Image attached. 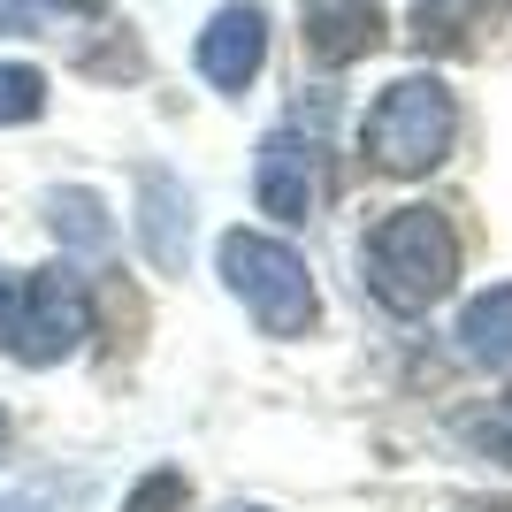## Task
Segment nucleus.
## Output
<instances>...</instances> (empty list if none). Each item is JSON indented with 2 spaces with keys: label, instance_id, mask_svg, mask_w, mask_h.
<instances>
[{
  "label": "nucleus",
  "instance_id": "3",
  "mask_svg": "<svg viewBox=\"0 0 512 512\" xmlns=\"http://www.w3.org/2000/svg\"><path fill=\"white\" fill-rule=\"evenodd\" d=\"M85 329H92V299L69 268H39V276L0 268V352L54 367L85 344Z\"/></svg>",
  "mask_w": 512,
  "mask_h": 512
},
{
  "label": "nucleus",
  "instance_id": "11",
  "mask_svg": "<svg viewBox=\"0 0 512 512\" xmlns=\"http://www.w3.org/2000/svg\"><path fill=\"white\" fill-rule=\"evenodd\" d=\"M46 222H54V237H69V245H85V253H100L107 245V214L92 192H54L46 199Z\"/></svg>",
  "mask_w": 512,
  "mask_h": 512
},
{
  "label": "nucleus",
  "instance_id": "5",
  "mask_svg": "<svg viewBox=\"0 0 512 512\" xmlns=\"http://www.w3.org/2000/svg\"><path fill=\"white\" fill-rule=\"evenodd\" d=\"M253 192L276 222H306L321 207V138L314 130H268L260 138V161H253Z\"/></svg>",
  "mask_w": 512,
  "mask_h": 512
},
{
  "label": "nucleus",
  "instance_id": "15",
  "mask_svg": "<svg viewBox=\"0 0 512 512\" xmlns=\"http://www.w3.org/2000/svg\"><path fill=\"white\" fill-rule=\"evenodd\" d=\"M467 512H512V497H474Z\"/></svg>",
  "mask_w": 512,
  "mask_h": 512
},
{
  "label": "nucleus",
  "instance_id": "13",
  "mask_svg": "<svg viewBox=\"0 0 512 512\" xmlns=\"http://www.w3.org/2000/svg\"><path fill=\"white\" fill-rule=\"evenodd\" d=\"M62 16H100V0H0V31H46Z\"/></svg>",
  "mask_w": 512,
  "mask_h": 512
},
{
  "label": "nucleus",
  "instance_id": "2",
  "mask_svg": "<svg viewBox=\"0 0 512 512\" xmlns=\"http://www.w3.org/2000/svg\"><path fill=\"white\" fill-rule=\"evenodd\" d=\"M367 161L383 176H428L459 146V100L444 77H398L383 100L367 107Z\"/></svg>",
  "mask_w": 512,
  "mask_h": 512
},
{
  "label": "nucleus",
  "instance_id": "7",
  "mask_svg": "<svg viewBox=\"0 0 512 512\" xmlns=\"http://www.w3.org/2000/svg\"><path fill=\"white\" fill-rule=\"evenodd\" d=\"M367 46H383V0H306V54L321 69L360 62Z\"/></svg>",
  "mask_w": 512,
  "mask_h": 512
},
{
  "label": "nucleus",
  "instance_id": "8",
  "mask_svg": "<svg viewBox=\"0 0 512 512\" xmlns=\"http://www.w3.org/2000/svg\"><path fill=\"white\" fill-rule=\"evenodd\" d=\"M138 237H146V253L161 268H184V230H192V214H184V192H176L169 176H146L138 184Z\"/></svg>",
  "mask_w": 512,
  "mask_h": 512
},
{
  "label": "nucleus",
  "instance_id": "16",
  "mask_svg": "<svg viewBox=\"0 0 512 512\" xmlns=\"http://www.w3.org/2000/svg\"><path fill=\"white\" fill-rule=\"evenodd\" d=\"M237 512H268V505H237Z\"/></svg>",
  "mask_w": 512,
  "mask_h": 512
},
{
  "label": "nucleus",
  "instance_id": "4",
  "mask_svg": "<svg viewBox=\"0 0 512 512\" xmlns=\"http://www.w3.org/2000/svg\"><path fill=\"white\" fill-rule=\"evenodd\" d=\"M222 276H230V291L245 299V314L268 337H306L314 329V276H306V260L283 237L230 230L222 237Z\"/></svg>",
  "mask_w": 512,
  "mask_h": 512
},
{
  "label": "nucleus",
  "instance_id": "14",
  "mask_svg": "<svg viewBox=\"0 0 512 512\" xmlns=\"http://www.w3.org/2000/svg\"><path fill=\"white\" fill-rule=\"evenodd\" d=\"M184 505H192V482H184L176 467H161V474H146V482L130 490L123 512H184Z\"/></svg>",
  "mask_w": 512,
  "mask_h": 512
},
{
  "label": "nucleus",
  "instance_id": "10",
  "mask_svg": "<svg viewBox=\"0 0 512 512\" xmlns=\"http://www.w3.org/2000/svg\"><path fill=\"white\" fill-rule=\"evenodd\" d=\"M474 23H490V0H421L413 8V39L421 46H467Z\"/></svg>",
  "mask_w": 512,
  "mask_h": 512
},
{
  "label": "nucleus",
  "instance_id": "17",
  "mask_svg": "<svg viewBox=\"0 0 512 512\" xmlns=\"http://www.w3.org/2000/svg\"><path fill=\"white\" fill-rule=\"evenodd\" d=\"M0 444H8V421H0Z\"/></svg>",
  "mask_w": 512,
  "mask_h": 512
},
{
  "label": "nucleus",
  "instance_id": "1",
  "mask_svg": "<svg viewBox=\"0 0 512 512\" xmlns=\"http://www.w3.org/2000/svg\"><path fill=\"white\" fill-rule=\"evenodd\" d=\"M360 276L390 314H428L451 291V276H459V230L436 207H398L367 230Z\"/></svg>",
  "mask_w": 512,
  "mask_h": 512
},
{
  "label": "nucleus",
  "instance_id": "18",
  "mask_svg": "<svg viewBox=\"0 0 512 512\" xmlns=\"http://www.w3.org/2000/svg\"><path fill=\"white\" fill-rule=\"evenodd\" d=\"M505 413H512V398H505Z\"/></svg>",
  "mask_w": 512,
  "mask_h": 512
},
{
  "label": "nucleus",
  "instance_id": "6",
  "mask_svg": "<svg viewBox=\"0 0 512 512\" xmlns=\"http://www.w3.org/2000/svg\"><path fill=\"white\" fill-rule=\"evenodd\" d=\"M268 62V16H260L253 0H230V8H214V23L199 31V77L222 92H245Z\"/></svg>",
  "mask_w": 512,
  "mask_h": 512
},
{
  "label": "nucleus",
  "instance_id": "9",
  "mask_svg": "<svg viewBox=\"0 0 512 512\" xmlns=\"http://www.w3.org/2000/svg\"><path fill=\"white\" fill-rule=\"evenodd\" d=\"M459 337H467L474 360L512 367V283H505V291H490V299H474L467 314H459Z\"/></svg>",
  "mask_w": 512,
  "mask_h": 512
},
{
  "label": "nucleus",
  "instance_id": "12",
  "mask_svg": "<svg viewBox=\"0 0 512 512\" xmlns=\"http://www.w3.org/2000/svg\"><path fill=\"white\" fill-rule=\"evenodd\" d=\"M46 107V77L31 62H0V123H31Z\"/></svg>",
  "mask_w": 512,
  "mask_h": 512
}]
</instances>
